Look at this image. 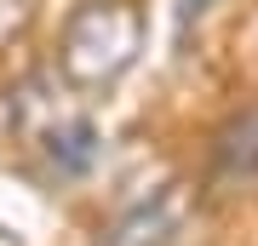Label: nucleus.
Masks as SVG:
<instances>
[{
	"mask_svg": "<svg viewBox=\"0 0 258 246\" xmlns=\"http://www.w3.org/2000/svg\"><path fill=\"white\" fill-rule=\"evenodd\" d=\"M138 46H144L138 6H126V0H86L63 23L57 69H63L69 86L98 92V86H115L120 74L138 63Z\"/></svg>",
	"mask_w": 258,
	"mask_h": 246,
	"instance_id": "obj_1",
	"label": "nucleus"
},
{
	"mask_svg": "<svg viewBox=\"0 0 258 246\" xmlns=\"http://www.w3.org/2000/svg\"><path fill=\"white\" fill-rule=\"evenodd\" d=\"M184 229H189V195L184 183H166L149 201L126 206L115 223H103L92 246H178Z\"/></svg>",
	"mask_w": 258,
	"mask_h": 246,
	"instance_id": "obj_2",
	"label": "nucleus"
},
{
	"mask_svg": "<svg viewBox=\"0 0 258 246\" xmlns=\"http://www.w3.org/2000/svg\"><path fill=\"white\" fill-rule=\"evenodd\" d=\"M35 149H40V160H46L57 178H86L98 166V155H103V137L92 126V115L57 109L46 126L35 132Z\"/></svg>",
	"mask_w": 258,
	"mask_h": 246,
	"instance_id": "obj_3",
	"label": "nucleus"
},
{
	"mask_svg": "<svg viewBox=\"0 0 258 246\" xmlns=\"http://www.w3.org/2000/svg\"><path fill=\"white\" fill-rule=\"evenodd\" d=\"M212 172L224 183H258V109H247L241 120H230V126L218 132Z\"/></svg>",
	"mask_w": 258,
	"mask_h": 246,
	"instance_id": "obj_4",
	"label": "nucleus"
},
{
	"mask_svg": "<svg viewBox=\"0 0 258 246\" xmlns=\"http://www.w3.org/2000/svg\"><path fill=\"white\" fill-rule=\"evenodd\" d=\"M29 18H35V0H0V46L12 35H23Z\"/></svg>",
	"mask_w": 258,
	"mask_h": 246,
	"instance_id": "obj_5",
	"label": "nucleus"
},
{
	"mask_svg": "<svg viewBox=\"0 0 258 246\" xmlns=\"http://www.w3.org/2000/svg\"><path fill=\"white\" fill-rule=\"evenodd\" d=\"M218 6V0H178V29H189V23H201L207 12Z\"/></svg>",
	"mask_w": 258,
	"mask_h": 246,
	"instance_id": "obj_6",
	"label": "nucleus"
}]
</instances>
